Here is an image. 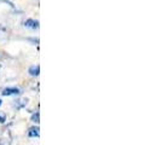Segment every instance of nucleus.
Returning <instances> with one entry per match:
<instances>
[{"mask_svg":"<svg viewBox=\"0 0 161 145\" xmlns=\"http://www.w3.org/2000/svg\"><path fill=\"white\" fill-rule=\"evenodd\" d=\"M28 72H29L32 76H38V75L40 74V67H39V65H32V67L29 68Z\"/></svg>","mask_w":161,"mask_h":145,"instance_id":"nucleus-3","label":"nucleus"},{"mask_svg":"<svg viewBox=\"0 0 161 145\" xmlns=\"http://www.w3.org/2000/svg\"><path fill=\"white\" fill-rule=\"evenodd\" d=\"M0 145H11V140L10 139H5V138H1L0 139Z\"/></svg>","mask_w":161,"mask_h":145,"instance_id":"nucleus-6","label":"nucleus"},{"mask_svg":"<svg viewBox=\"0 0 161 145\" xmlns=\"http://www.w3.org/2000/svg\"><path fill=\"white\" fill-rule=\"evenodd\" d=\"M0 105H1V100H0Z\"/></svg>","mask_w":161,"mask_h":145,"instance_id":"nucleus-9","label":"nucleus"},{"mask_svg":"<svg viewBox=\"0 0 161 145\" xmlns=\"http://www.w3.org/2000/svg\"><path fill=\"white\" fill-rule=\"evenodd\" d=\"M3 96H16V94H21V90L18 87H6L1 92Z\"/></svg>","mask_w":161,"mask_h":145,"instance_id":"nucleus-1","label":"nucleus"},{"mask_svg":"<svg viewBox=\"0 0 161 145\" xmlns=\"http://www.w3.org/2000/svg\"><path fill=\"white\" fill-rule=\"evenodd\" d=\"M39 127H30L29 128V132H28V136L29 137H39L40 132H39Z\"/></svg>","mask_w":161,"mask_h":145,"instance_id":"nucleus-4","label":"nucleus"},{"mask_svg":"<svg viewBox=\"0 0 161 145\" xmlns=\"http://www.w3.org/2000/svg\"><path fill=\"white\" fill-rule=\"evenodd\" d=\"M32 121L35 122V123H39V122H40V114H39L38 111H36L35 114L32 115Z\"/></svg>","mask_w":161,"mask_h":145,"instance_id":"nucleus-5","label":"nucleus"},{"mask_svg":"<svg viewBox=\"0 0 161 145\" xmlns=\"http://www.w3.org/2000/svg\"><path fill=\"white\" fill-rule=\"evenodd\" d=\"M6 122V115L4 112H0V123H4Z\"/></svg>","mask_w":161,"mask_h":145,"instance_id":"nucleus-8","label":"nucleus"},{"mask_svg":"<svg viewBox=\"0 0 161 145\" xmlns=\"http://www.w3.org/2000/svg\"><path fill=\"white\" fill-rule=\"evenodd\" d=\"M16 104H17V107H18V108H22V107H24V105L27 104V99L17 100V102H16Z\"/></svg>","mask_w":161,"mask_h":145,"instance_id":"nucleus-7","label":"nucleus"},{"mask_svg":"<svg viewBox=\"0 0 161 145\" xmlns=\"http://www.w3.org/2000/svg\"><path fill=\"white\" fill-rule=\"evenodd\" d=\"M24 26L27 28H32V29H38L39 28V22L35 21V19H27L26 22H24Z\"/></svg>","mask_w":161,"mask_h":145,"instance_id":"nucleus-2","label":"nucleus"}]
</instances>
